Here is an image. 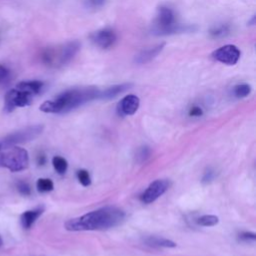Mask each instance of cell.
<instances>
[{
  "label": "cell",
  "instance_id": "603a6c76",
  "mask_svg": "<svg viewBox=\"0 0 256 256\" xmlns=\"http://www.w3.org/2000/svg\"><path fill=\"white\" fill-rule=\"evenodd\" d=\"M9 77H10V71L8 70V68L0 64V84H3L6 81H8Z\"/></svg>",
  "mask_w": 256,
  "mask_h": 256
},
{
  "label": "cell",
  "instance_id": "4dcf8cb0",
  "mask_svg": "<svg viewBox=\"0 0 256 256\" xmlns=\"http://www.w3.org/2000/svg\"><path fill=\"white\" fill-rule=\"evenodd\" d=\"M1 149H2V148H1V146H0V150H1Z\"/></svg>",
  "mask_w": 256,
  "mask_h": 256
},
{
  "label": "cell",
  "instance_id": "d4e9b609",
  "mask_svg": "<svg viewBox=\"0 0 256 256\" xmlns=\"http://www.w3.org/2000/svg\"><path fill=\"white\" fill-rule=\"evenodd\" d=\"M240 239L244 241H254L256 239V234L253 232H243L240 234Z\"/></svg>",
  "mask_w": 256,
  "mask_h": 256
},
{
  "label": "cell",
  "instance_id": "2e32d148",
  "mask_svg": "<svg viewBox=\"0 0 256 256\" xmlns=\"http://www.w3.org/2000/svg\"><path fill=\"white\" fill-rule=\"evenodd\" d=\"M52 165L59 174H64L68 168L67 160L61 156H54L52 159Z\"/></svg>",
  "mask_w": 256,
  "mask_h": 256
},
{
  "label": "cell",
  "instance_id": "44dd1931",
  "mask_svg": "<svg viewBox=\"0 0 256 256\" xmlns=\"http://www.w3.org/2000/svg\"><path fill=\"white\" fill-rule=\"evenodd\" d=\"M77 178L83 186H89L91 184V177L87 170L80 169L77 171Z\"/></svg>",
  "mask_w": 256,
  "mask_h": 256
},
{
  "label": "cell",
  "instance_id": "e0dca14e",
  "mask_svg": "<svg viewBox=\"0 0 256 256\" xmlns=\"http://www.w3.org/2000/svg\"><path fill=\"white\" fill-rule=\"evenodd\" d=\"M36 187L39 192H50L54 188L53 181L49 178H39L36 182Z\"/></svg>",
  "mask_w": 256,
  "mask_h": 256
},
{
  "label": "cell",
  "instance_id": "5bb4252c",
  "mask_svg": "<svg viewBox=\"0 0 256 256\" xmlns=\"http://www.w3.org/2000/svg\"><path fill=\"white\" fill-rule=\"evenodd\" d=\"M144 243L148 246L152 247H164V248H174L176 247V243L170 239L158 237V236H147L144 238Z\"/></svg>",
  "mask_w": 256,
  "mask_h": 256
},
{
  "label": "cell",
  "instance_id": "9c48e42d",
  "mask_svg": "<svg viewBox=\"0 0 256 256\" xmlns=\"http://www.w3.org/2000/svg\"><path fill=\"white\" fill-rule=\"evenodd\" d=\"M91 41L98 47L106 49L111 47L116 41V34L112 29H100L90 35Z\"/></svg>",
  "mask_w": 256,
  "mask_h": 256
},
{
  "label": "cell",
  "instance_id": "4316f807",
  "mask_svg": "<svg viewBox=\"0 0 256 256\" xmlns=\"http://www.w3.org/2000/svg\"><path fill=\"white\" fill-rule=\"evenodd\" d=\"M213 177H214V173H213V171H207V172H205V174H204V176H203V178H202V182L203 183H208V182H210L212 179H213Z\"/></svg>",
  "mask_w": 256,
  "mask_h": 256
},
{
  "label": "cell",
  "instance_id": "f1b7e54d",
  "mask_svg": "<svg viewBox=\"0 0 256 256\" xmlns=\"http://www.w3.org/2000/svg\"><path fill=\"white\" fill-rule=\"evenodd\" d=\"M37 162H38L39 165H44L45 162H46V157H45V155H43V154L39 155V156L37 157Z\"/></svg>",
  "mask_w": 256,
  "mask_h": 256
},
{
  "label": "cell",
  "instance_id": "6da1fadb",
  "mask_svg": "<svg viewBox=\"0 0 256 256\" xmlns=\"http://www.w3.org/2000/svg\"><path fill=\"white\" fill-rule=\"evenodd\" d=\"M125 218V212L115 206H106L72 218L65 223L68 231L107 230L118 226Z\"/></svg>",
  "mask_w": 256,
  "mask_h": 256
},
{
  "label": "cell",
  "instance_id": "8992f818",
  "mask_svg": "<svg viewBox=\"0 0 256 256\" xmlns=\"http://www.w3.org/2000/svg\"><path fill=\"white\" fill-rule=\"evenodd\" d=\"M33 96L31 93L14 88L9 90L4 99V111L5 112H12L18 107H25L31 104Z\"/></svg>",
  "mask_w": 256,
  "mask_h": 256
},
{
  "label": "cell",
  "instance_id": "4fadbf2b",
  "mask_svg": "<svg viewBox=\"0 0 256 256\" xmlns=\"http://www.w3.org/2000/svg\"><path fill=\"white\" fill-rule=\"evenodd\" d=\"M131 87H132V84H130V83H123V84L113 85L111 87L106 88L104 91H100L98 99L108 100V99L115 98L116 96H118L119 94L125 92L126 90L130 89Z\"/></svg>",
  "mask_w": 256,
  "mask_h": 256
},
{
  "label": "cell",
  "instance_id": "277c9868",
  "mask_svg": "<svg viewBox=\"0 0 256 256\" xmlns=\"http://www.w3.org/2000/svg\"><path fill=\"white\" fill-rule=\"evenodd\" d=\"M80 46L81 45L78 41L67 42L60 47L48 49L44 53L43 59L50 65H64L75 56L80 49Z\"/></svg>",
  "mask_w": 256,
  "mask_h": 256
},
{
  "label": "cell",
  "instance_id": "30bf717a",
  "mask_svg": "<svg viewBox=\"0 0 256 256\" xmlns=\"http://www.w3.org/2000/svg\"><path fill=\"white\" fill-rule=\"evenodd\" d=\"M140 100L136 95L129 94L122 98L117 105L118 114L121 116L133 115L139 108Z\"/></svg>",
  "mask_w": 256,
  "mask_h": 256
},
{
  "label": "cell",
  "instance_id": "7c38bea8",
  "mask_svg": "<svg viewBox=\"0 0 256 256\" xmlns=\"http://www.w3.org/2000/svg\"><path fill=\"white\" fill-rule=\"evenodd\" d=\"M164 46H165V43H160L154 47H151L147 50L142 51L135 57V62L138 64H145V63L151 61L163 50Z\"/></svg>",
  "mask_w": 256,
  "mask_h": 256
},
{
  "label": "cell",
  "instance_id": "cb8c5ba5",
  "mask_svg": "<svg viewBox=\"0 0 256 256\" xmlns=\"http://www.w3.org/2000/svg\"><path fill=\"white\" fill-rule=\"evenodd\" d=\"M106 0H84V3L89 8H98L101 7Z\"/></svg>",
  "mask_w": 256,
  "mask_h": 256
},
{
  "label": "cell",
  "instance_id": "ac0fdd59",
  "mask_svg": "<svg viewBox=\"0 0 256 256\" xmlns=\"http://www.w3.org/2000/svg\"><path fill=\"white\" fill-rule=\"evenodd\" d=\"M196 222L200 226L210 227L216 225L219 222V218L215 215H202L197 219Z\"/></svg>",
  "mask_w": 256,
  "mask_h": 256
},
{
  "label": "cell",
  "instance_id": "f546056e",
  "mask_svg": "<svg viewBox=\"0 0 256 256\" xmlns=\"http://www.w3.org/2000/svg\"><path fill=\"white\" fill-rule=\"evenodd\" d=\"M0 242H2V240H1V238H0Z\"/></svg>",
  "mask_w": 256,
  "mask_h": 256
},
{
  "label": "cell",
  "instance_id": "7402d4cb",
  "mask_svg": "<svg viewBox=\"0 0 256 256\" xmlns=\"http://www.w3.org/2000/svg\"><path fill=\"white\" fill-rule=\"evenodd\" d=\"M16 188H17L18 192H19L20 194L24 195V196H28V195H30V193H31V188H30L29 184H28L27 182H25V181H19V182H17Z\"/></svg>",
  "mask_w": 256,
  "mask_h": 256
},
{
  "label": "cell",
  "instance_id": "ffe728a7",
  "mask_svg": "<svg viewBox=\"0 0 256 256\" xmlns=\"http://www.w3.org/2000/svg\"><path fill=\"white\" fill-rule=\"evenodd\" d=\"M150 154H151V150L148 146H142L138 149L137 153H136V160L137 162L139 163H142V162H145L149 157H150Z\"/></svg>",
  "mask_w": 256,
  "mask_h": 256
},
{
  "label": "cell",
  "instance_id": "7a4b0ae2",
  "mask_svg": "<svg viewBox=\"0 0 256 256\" xmlns=\"http://www.w3.org/2000/svg\"><path fill=\"white\" fill-rule=\"evenodd\" d=\"M100 90L96 87H81L66 90L52 100L43 102L39 109L45 113H65L89 101L98 99Z\"/></svg>",
  "mask_w": 256,
  "mask_h": 256
},
{
  "label": "cell",
  "instance_id": "83f0119b",
  "mask_svg": "<svg viewBox=\"0 0 256 256\" xmlns=\"http://www.w3.org/2000/svg\"><path fill=\"white\" fill-rule=\"evenodd\" d=\"M225 31H226V28H225V27H220V28H217V29H215L214 31H212V34H213L214 36L224 35Z\"/></svg>",
  "mask_w": 256,
  "mask_h": 256
},
{
  "label": "cell",
  "instance_id": "3957f363",
  "mask_svg": "<svg viewBox=\"0 0 256 256\" xmlns=\"http://www.w3.org/2000/svg\"><path fill=\"white\" fill-rule=\"evenodd\" d=\"M29 166V155L26 149L19 146H11L0 153V167L11 172H20Z\"/></svg>",
  "mask_w": 256,
  "mask_h": 256
},
{
  "label": "cell",
  "instance_id": "d6986e66",
  "mask_svg": "<svg viewBox=\"0 0 256 256\" xmlns=\"http://www.w3.org/2000/svg\"><path fill=\"white\" fill-rule=\"evenodd\" d=\"M250 92H251V86L246 83L238 84L233 89V93L237 98H244V97L248 96L250 94Z\"/></svg>",
  "mask_w": 256,
  "mask_h": 256
},
{
  "label": "cell",
  "instance_id": "484cf974",
  "mask_svg": "<svg viewBox=\"0 0 256 256\" xmlns=\"http://www.w3.org/2000/svg\"><path fill=\"white\" fill-rule=\"evenodd\" d=\"M203 114V110L199 106H193L189 110V116L192 117H199Z\"/></svg>",
  "mask_w": 256,
  "mask_h": 256
},
{
  "label": "cell",
  "instance_id": "5b68a950",
  "mask_svg": "<svg viewBox=\"0 0 256 256\" xmlns=\"http://www.w3.org/2000/svg\"><path fill=\"white\" fill-rule=\"evenodd\" d=\"M43 129H44L43 125H40V124L23 128L19 131H16L6 136L3 140L0 141V146L3 149V148H9L11 146H16L17 144H20V143L32 141L42 133Z\"/></svg>",
  "mask_w": 256,
  "mask_h": 256
},
{
  "label": "cell",
  "instance_id": "52a82bcc",
  "mask_svg": "<svg viewBox=\"0 0 256 256\" xmlns=\"http://www.w3.org/2000/svg\"><path fill=\"white\" fill-rule=\"evenodd\" d=\"M170 182L165 179H158L153 181L146 190L141 194L140 200L145 204H150L162 196L169 188Z\"/></svg>",
  "mask_w": 256,
  "mask_h": 256
},
{
  "label": "cell",
  "instance_id": "9a60e30c",
  "mask_svg": "<svg viewBox=\"0 0 256 256\" xmlns=\"http://www.w3.org/2000/svg\"><path fill=\"white\" fill-rule=\"evenodd\" d=\"M43 82L39 81V80H30V81H22L19 82L16 85V88L27 91L29 93H31L32 95H36L38 94L42 88H43Z\"/></svg>",
  "mask_w": 256,
  "mask_h": 256
},
{
  "label": "cell",
  "instance_id": "8fae6325",
  "mask_svg": "<svg viewBox=\"0 0 256 256\" xmlns=\"http://www.w3.org/2000/svg\"><path fill=\"white\" fill-rule=\"evenodd\" d=\"M44 207L38 206L34 209L24 211L20 216V223L24 229H29L35 223V221L39 218V216L43 213Z\"/></svg>",
  "mask_w": 256,
  "mask_h": 256
},
{
  "label": "cell",
  "instance_id": "ba28073f",
  "mask_svg": "<svg viewBox=\"0 0 256 256\" xmlns=\"http://www.w3.org/2000/svg\"><path fill=\"white\" fill-rule=\"evenodd\" d=\"M211 56L218 62L227 65H234L240 58V50L235 45L228 44L215 50Z\"/></svg>",
  "mask_w": 256,
  "mask_h": 256
}]
</instances>
